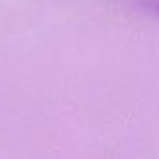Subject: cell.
<instances>
[{
    "label": "cell",
    "mask_w": 159,
    "mask_h": 159,
    "mask_svg": "<svg viewBox=\"0 0 159 159\" xmlns=\"http://www.w3.org/2000/svg\"><path fill=\"white\" fill-rule=\"evenodd\" d=\"M145 8L159 16V0H148V2H145Z\"/></svg>",
    "instance_id": "cell-1"
}]
</instances>
